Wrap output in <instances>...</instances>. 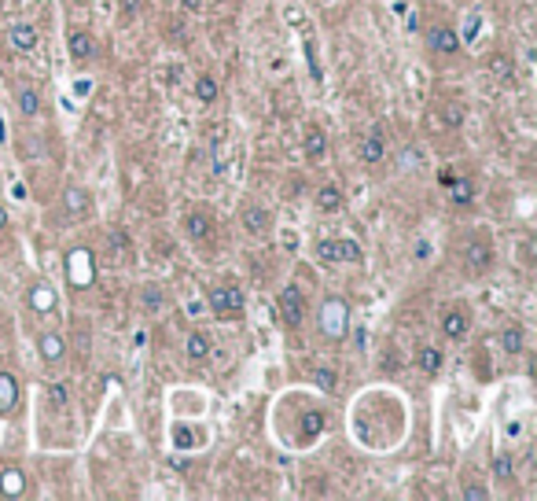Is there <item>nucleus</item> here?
<instances>
[{"label":"nucleus","mask_w":537,"mask_h":501,"mask_svg":"<svg viewBox=\"0 0 537 501\" xmlns=\"http://www.w3.org/2000/svg\"><path fill=\"white\" fill-rule=\"evenodd\" d=\"M210 310L213 314H221V317H235V314H243V292L235 284H218V287H210Z\"/></svg>","instance_id":"nucleus-1"},{"label":"nucleus","mask_w":537,"mask_h":501,"mask_svg":"<svg viewBox=\"0 0 537 501\" xmlns=\"http://www.w3.org/2000/svg\"><path fill=\"white\" fill-rule=\"evenodd\" d=\"M280 314H284V325L287 328H302L306 321V295L298 284H287L280 292Z\"/></svg>","instance_id":"nucleus-2"},{"label":"nucleus","mask_w":537,"mask_h":501,"mask_svg":"<svg viewBox=\"0 0 537 501\" xmlns=\"http://www.w3.org/2000/svg\"><path fill=\"white\" fill-rule=\"evenodd\" d=\"M320 262H361V243L357 240H324L317 247Z\"/></svg>","instance_id":"nucleus-3"},{"label":"nucleus","mask_w":537,"mask_h":501,"mask_svg":"<svg viewBox=\"0 0 537 501\" xmlns=\"http://www.w3.org/2000/svg\"><path fill=\"white\" fill-rule=\"evenodd\" d=\"M357 152H361V159H364L368 166H379V163H383V159H386V144H383V130H379V125H372Z\"/></svg>","instance_id":"nucleus-4"},{"label":"nucleus","mask_w":537,"mask_h":501,"mask_svg":"<svg viewBox=\"0 0 537 501\" xmlns=\"http://www.w3.org/2000/svg\"><path fill=\"white\" fill-rule=\"evenodd\" d=\"M342 328H346V303H342V298H331L328 310H324V332L331 339H339Z\"/></svg>","instance_id":"nucleus-5"},{"label":"nucleus","mask_w":537,"mask_h":501,"mask_svg":"<svg viewBox=\"0 0 537 501\" xmlns=\"http://www.w3.org/2000/svg\"><path fill=\"white\" fill-rule=\"evenodd\" d=\"M8 41L19 48V52H34L37 48V26H30V23H15L12 30H8Z\"/></svg>","instance_id":"nucleus-6"},{"label":"nucleus","mask_w":537,"mask_h":501,"mask_svg":"<svg viewBox=\"0 0 537 501\" xmlns=\"http://www.w3.org/2000/svg\"><path fill=\"white\" fill-rule=\"evenodd\" d=\"M67 48H70V56L78 59V63L96 56V41H92V34H85V30H74V34L67 37Z\"/></svg>","instance_id":"nucleus-7"},{"label":"nucleus","mask_w":537,"mask_h":501,"mask_svg":"<svg viewBox=\"0 0 537 501\" xmlns=\"http://www.w3.org/2000/svg\"><path fill=\"white\" fill-rule=\"evenodd\" d=\"M37 350H41V358L52 365V361H59L63 354H67V339L56 336V332H45V336H37Z\"/></svg>","instance_id":"nucleus-8"},{"label":"nucleus","mask_w":537,"mask_h":501,"mask_svg":"<svg viewBox=\"0 0 537 501\" xmlns=\"http://www.w3.org/2000/svg\"><path fill=\"white\" fill-rule=\"evenodd\" d=\"M431 48H434V52H442V56H453V52H460V37H456V30H449V26H434V30H431Z\"/></svg>","instance_id":"nucleus-9"},{"label":"nucleus","mask_w":537,"mask_h":501,"mask_svg":"<svg viewBox=\"0 0 537 501\" xmlns=\"http://www.w3.org/2000/svg\"><path fill=\"white\" fill-rule=\"evenodd\" d=\"M302 152H306L309 163H320V159L328 155V136H324V130H317V125H313V130L306 133V141H302Z\"/></svg>","instance_id":"nucleus-10"},{"label":"nucleus","mask_w":537,"mask_h":501,"mask_svg":"<svg viewBox=\"0 0 537 501\" xmlns=\"http://www.w3.org/2000/svg\"><path fill=\"white\" fill-rule=\"evenodd\" d=\"M268 225H273V221H268V210H265V207H246V210H243V229H246V232L262 236V232H268Z\"/></svg>","instance_id":"nucleus-11"},{"label":"nucleus","mask_w":537,"mask_h":501,"mask_svg":"<svg viewBox=\"0 0 537 501\" xmlns=\"http://www.w3.org/2000/svg\"><path fill=\"white\" fill-rule=\"evenodd\" d=\"M442 332H445L449 339H464V336H467V314L453 306V310L442 317Z\"/></svg>","instance_id":"nucleus-12"},{"label":"nucleus","mask_w":537,"mask_h":501,"mask_svg":"<svg viewBox=\"0 0 537 501\" xmlns=\"http://www.w3.org/2000/svg\"><path fill=\"white\" fill-rule=\"evenodd\" d=\"M213 350V339L207 336V332H191L188 339H185V354L191 358V361H202Z\"/></svg>","instance_id":"nucleus-13"},{"label":"nucleus","mask_w":537,"mask_h":501,"mask_svg":"<svg viewBox=\"0 0 537 501\" xmlns=\"http://www.w3.org/2000/svg\"><path fill=\"white\" fill-rule=\"evenodd\" d=\"M449 199H453V207H471V199H475V181L456 177V185L449 188Z\"/></svg>","instance_id":"nucleus-14"},{"label":"nucleus","mask_w":537,"mask_h":501,"mask_svg":"<svg viewBox=\"0 0 537 501\" xmlns=\"http://www.w3.org/2000/svg\"><path fill=\"white\" fill-rule=\"evenodd\" d=\"M185 232L191 240H207L210 232H213V218H207V214H188L185 218Z\"/></svg>","instance_id":"nucleus-15"},{"label":"nucleus","mask_w":537,"mask_h":501,"mask_svg":"<svg viewBox=\"0 0 537 501\" xmlns=\"http://www.w3.org/2000/svg\"><path fill=\"white\" fill-rule=\"evenodd\" d=\"M317 207L324 210V214H335V210H342V192L339 185H324L317 192Z\"/></svg>","instance_id":"nucleus-16"},{"label":"nucleus","mask_w":537,"mask_h":501,"mask_svg":"<svg viewBox=\"0 0 537 501\" xmlns=\"http://www.w3.org/2000/svg\"><path fill=\"white\" fill-rule=\"evenodd\" d=\"M489 258H493V251H489V243L486 240H471V247H467V265L471 269H486L489 265Z\"/></svg>","instance_id":"nucleus-17"},{"label":"nucleus","mask_w":537,"mask_h":501,"mask_svg":"<svg viewBox=\"0 0 537 501\" xmlns=\"http://www.w3.org/2000/svg\"><path fill=\"white\" fill-rule=\"evenodd\" d=\"M320 431H324V413H320V409L306 413V417H302V442H313Z\"/></svg>","instance_id":"nucleus-18"},{"label":"nucleus","mask_w":537,"mask_h":501,"mask_svg":"<svg viewBox=\"0 0 537 501\" xmlns=\"http://www.w3.org/2000/svg\"><path fill=\"white\" fill-rule=\"evenodd\" d=\"M19 111H23L26 119H37V114H41V92L37 89H23V92H19Z\"/></svg>","instance_id":"nucleus-19"},{"label":"nucleus","mask_w":537,"mask_h":501,"mask_svg":"<svg viewBox=\"0 0 537 501\" xmlns=\"http://www.w3.org/2000/svg\"><path fill=\"white\" fill-rule=\"evenodd\" d=\"M313 380H317V387L324 391V394H335V387H339V372L328 369V365H317L313 369Z\"/></svg>","instance_id":"nucleus-20"},{"label":"nucleus","mask_w":537,"mask_h":501,"mask_svg":"<svg viewBox=\"0 0 537 501\" xmlns=\"http://www.w3.org/2000/svg\"><path fill=\"white\" fill-rule=\"evenodd\" d=\"M196 100L199 103H213V100H218V81H213L210 74H202V78L196 81Z\"/></svg>","instance_id":"nucleus-21"},{"label":"nucleus","mask_w":537,"mask_h":501,"mask_svg":"<svg viewBox=\"0 0 537 501\" xmlns=\"http://www.w3.org/2000/svg\"><path fill=\"white\" fill-rule=\"evenodd\" d=\"M140 303H144L147 314H158V310H162V292H158L155 284H144L140 287Z\"/></svg>","instance_id":"nucleus-22"},{"label":"nucleus","mask_w":537,"mask_h":501,"mask_svg":"<svg viewBox=\"0 0 537 501\" xmlns=\"http://www.w3.org/2000/svg\"><path fill=\"white\" fill-rule=\"evenodd\" d=\"M420 369L434 376V372L442 369V350H438V347H423V350H420Z\"/></svg>","instance_id":"nucleus-23"},{"label":"nucleus","mask_w":537,"mask_h":501,"mask_svg":"<svg viewBox=\"0 0 537 501\" xmlns=\"http://www.w3.org/2000/svg\"><path fill=\"white\" fill-rule=\"evenodd\" d=\"M501 347L508 350V354H523V328H519V325H512L508 332L501 336Z\"/></svg>","instance_id":"nucleus-24"},{"label":"nucleus","mask_w":537,"mask_h":501,"mask_svg":"<svg viewBox=\"0 0 537 501\" xmlns=\"http://www.w3.org/2000/svg\"><path fill=\"white\" fill-rule=\"evenodd\" d=\"M202 435H196L191 428H173V446L177 450H191V446H199Z\"/></svg>","instance_id":"nucleus-25"},{"label":"nucleus","mask_w":537,"mask_h":501,"mask_svg":"<svg viewBox=\"0 0 537 501\" xmlns=\"http://www.w3.org/2000/svg\"><path fill=\"white\" fill-rule=\"evenodd\" d=\"M489 70H493V78L497 81H512L515 78V67H512V59H504V56H497L489 63Z\"/></svg>","instance_id":"nucleus-26"},{"label":"nucleus","mask_w":537,"mask_h":501,"mask_svg":"<svg viewBox=\"0 0 537 501\" xmlns=\"http://www.w3.org/2000/svg\"><path fill=\"white\" fill-rule=\"evenodd\" d=\"M512 472H515V464H512L508 453H497V457H493V476H497V479H512Z\"/></svg>","instance_id":"nucleus-27"},{"label":"nucleus","mask_w":537,"mask_h":501,"mask_svg":"<svg viewBox=\"0 0 537 501\" xmlns=\"http://www.w3.org/2000/svg\"><path fill=\"white\" fill-rule=\"evenodd\" d=\"M52 406H56V409H67V402H70V387H67V383H52Z\"/></svg>","instance_id":"nucleus-28"},{"label":"nucleus","mask_w":537,"mask_h":501,"mask_svg":"<svg viewBox=\"0 0 537 501\" xmlns=\"http://www.w3.org/2000/svg\"><path fill=\"white\" fill-rule=\"evenodd\" d=\"M136 12H140V0H118V19H122V23L136 19Z\"/></svg>","instance_id":"nucleus-29"},{"label":"nucleus","mask_w":537,"mask_h":501,"mask_svg":"<svg viewBox=\"0 0 537 501\" xmlns=\"http://www.w3.org/2000/svg\"><path fill=\"white\" fill-rule=\"evenodd\" d=\"M67 207H70V210H81V207H85V192H81V188H70V192H67Z\"/></svg>","instance_id":"nucleus-30"},{"label":"nucleus","mask_w":537,"mask_h":501,"mask_svg":"<svg viewBox=\"0 0 537 501\" xmlns=\"http://www.w3.org/2000/svg\"><path fill=\"white\" fill-rule=\"evenodd\" d=\"M464 498H467V501H486V498H489V490H486V487H467V490H464Z\"/></svg>","instance_id":"nucleus-31"},{"label":"nucleus","mask_w":537,"mask_h":501,"mask_svg":"<svg viewBox=\"0 0 537 501\" xmlns=\"http://www.w3.org/2000/svg\"><path fill=\"white\" fill-rule=\"evenodd\" d=\"M438 185H442V188H453V185H456V170H438Z\"/></svg>","instance_id":"nucleus-32"},{"label":"nucleus","mask_w":537,"mask_h":501,"mask_svg":"<svg viewBox=\"0 0 537 501\" xmlns=\"http://www.w3.org/2000/svg\"><path fill=\"white\" fill-rule=\"evenodd\" d=\"M111 243H114V251H129V236H125L122 229H114V232H111Z\"/></svg>","instance_id":"nucleus-33"},{"label":"nucleus","mask_w":537,"mask_h":501,"mask_svg":"<svg viewBox=\"0 0 537 501\" xmlns=\"http://www.w3.org/2000/svg\"><path fill=\"white\" fill-rule=\"evenodd\" d=\"M460 119H464V111H460V108H445V122L460 125Z\"/></svg>","instance_id":"nucleus-34"},{"label":"nucleus","mask_w":537,"mask_h":501,"mask_svg":"<svg viewBox=\"0 0 537 501\" xmlns=\"http://www.w3.org/2000/svg\"><path fill=\"white\" fill-rule=\"evenodd\" d=\"M177 4H180V12H199L202 0H177Z\"/></svg>","instance_id":"nucleus-35"},{"label":"nucleus","mask_w":537,"mask_h":501,"mask_svg":"<svg viewBox=\"0 0 537 501\" xmlns=\"http://www.w3.org/2000/svg\"><path fill=\"white\" fill-rule=\"evenodd\" d=\"M8 229V210H0V232Z\"/></svg>","instance_id":"nucleus-36"},{"label":"nucleus","mask_w":537,"mask_h":501,"mask_svg":"<svg viewBox=\"0 0 537 501\" xmlns=\"http://www.w3.org/2000/svg\"><path fill=\"white\" fill-rule=\"evenodd\" d=\"M67 4H85V0H67Z\"/></svg>","instance_id":"nucleus-37"}]
</instances>
